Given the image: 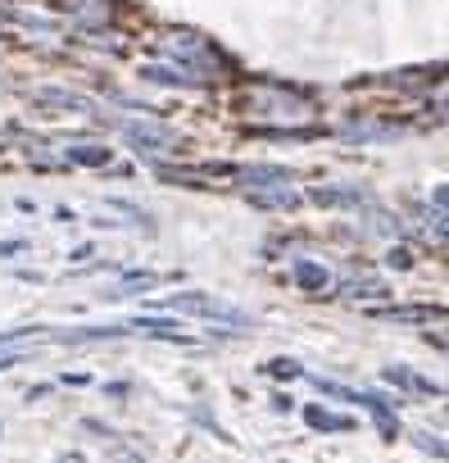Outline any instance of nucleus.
<instances>
[{"instance_id":"1","label":"nucleus","mask_w":449,"mask_h":463,"mask_svg":"<svg viewBox=\"0 0 449 463\" xmlns=\"http://www.w3.org/2000/svg\"><path fill=\"white\" fill-rule=\"evenodd\" d=\"M159 309H168V314H195V318H218V323H232V327L246 323L241 309H232L228 300H218V296H209V291H177V296H168Z\"/></svg>"},{"instance_id":"2","label":"nucleus","mask_w":449,"mask_h":463,"mask_svg":"<svg viewBox=\"0 0 449 463\" xmlns=\"http://www.w3.org/2000/svg\"><path fill=\"white\" fill-rule=\"evenodd\" d=\"M123 137H127L136 150H145V155H164V150H177V146H182L168 123H145V118H127V123H123Z\"/></svg>"},{"instance_id":"3","label":"nucleus","mask_w":449,"mask_h":463,"mask_svg":"<svg viewBox=\"0 0 449 463\" xmlns=\"http://www.w3.org/2000/svg\"><path fill=\"white\" fill-rule=\"evenodd\" d=\"M372 318H386V323H440L444 309L440 305H386V309H368Z\"/></svg>"},{"instance_id":"4","label":"nucleus","mask_w":449,"mask_h":463,"mask_svg":"<svg viewBox=\"0 0 449 463\" xmlns=\"http://www.w3.org/2000/svg\"><path fill=\"white\" fill-rule=\"evenodd\" d=\"M127 336H154V341H186V332H182V323H177V318H150V314L132 318V323H127Z\"/></svg>"},{"instance_id":"5","label":"nucleus","mask_w":449,"mask_h":463,"mask_svg":"<svg viewBox=\"0 0 449 463\" xmlns=\"http://www.w3.org/2000/svg\"><path fill=\"white\" fill-rule=\"evenodd\" d=\"M250 204H255V209H295V204H300V191H295L291 182L255 186V191H250Z\"/></svg>"},{"instance_id":"6","label":"nucleus","mask_w":449,"mask_h":463,"mask_svg":"<svg viewBox=\"0 0 449 463\" xmlns=\"http://www.w3.org/2000/svg\"><path fill=\"white\" fill-rule=\"evenodd\" d=\"M64 10H69L82 28H105V24H109V14H114L109 0H64Z\"/></svg>"},{"instance_id":"7","label":"nucleus","mask_w":449,"mask_h":463,"mask_svg":"<svg viewBox=\"0 0 449 463\" xmlns=\"http://www.w3.org/2000/svg\"><path fill=\"white\" fill-rule=\"evenodd\" d=\"M232 177H241L250 191H255V186H277V182H291V173H286L282 164H250V168H237Z\"/></svg>"},{"instance_id":"8","label":"nucleus","mask_w":449,"mask_h":463,"mask_svg":"<svg viewBox=\"0 0 449 463\" xmlns=\"http://www.w3.org/2000/svg\"><path fill=\"white\" fill-rule=\"evenodd\" d=\"M33 100H37V105H60V109H69V114H82V109H91V100H87V96L55 91V87H42V91H33Z\"/></svg>"},{"instance_id":"9","label":"nucleus","mask_w":449,"mask_h":463,"mask_svg":"<svg viewBox=\"0 0 449 463\" xmlns=\"http://www.w3.org/2000/svg\"><path fill=\"white\" fill-rule=\"evenodd\" d=\"M304 422H309L313 431H350V427H354L345 413H332V409H323V404H309V409H304Z\"/></svg>"},{"instance_id":"10","label":"nucleus","mask_w":449,"mask_h":463,"mask_svg":"<svg viewBox=\"0 0 449 463\" xmlns=\"http://www.w3.org/2000/svg\"><path fill=\"white\" fill-rule=\"evenodd\" d=\"M295 282H300L309 296H323V291L332 287L327 269H318V264H309V260H295Z\"/></svg>"},{"instance_id":"11","label":"nucleus","mask_w":449,"mask_h":463,"mask_svg":"<svg viewBox=\"0 0 449 463\" xmlns=\"http://www.w3.org/2000/svg\"><path fill=\"white\" fill-rule=\"evenodd\" d=\"M309 200L313 204H363V191H354V186H313Z\"/></svg>"},{"instance_id":"12","label":"nucleus","mask_w":449,"mask_h":463,"mask_svg":"<svg viewBox=\"0 0 449 463\" xmlns=\"http://www.w3.org/2000/svg\"><path fill=\"white\" fill-rule=\"evenodd\" d=\"M69 164L96 168V164H109V150H105V146H69Z\"/></svg>"},{"instance_id":"13","label":"nucleus","mask_w":449,"mask_h":463,"mask_svg":"<svg viewBox=\"0 0 449 463\" xmlns=\"http://www.w3.org/2000/svg\"><path fill=\"white\" fill-rule=\"evenodd\" d=\"M150 287H159V278H154V273H132V278H127V282H118L109 296L118 300V296H136V291H150Z\"/></svg>"},{"instance_id":"14","label":"nucleus","mask_w":449,"mask_h":463,"mask_svg":"<svg viewBox=\"0 0 449 463\" xmlns=\"http://www.w3.org/2000/svg\"><path fill=\"white\" fill-rule=\"evenodd\" d=\"M345 296H350V300H372V296H390V291H386V282H372V278H368V282H350Z\"/></svg>"},{"instance_id":"15","label":"nucleus","mask_w":449,"mask_h":463,"mask_svg":"<svg viewBox=\"0 0 449 463\" xmlns=\"http://www.w3.org/2000/svg\"><path fill=\"white\" fill-rule=\"evenodd\" d=\"M268 373H273V377H286V382H291V377H300L304 368H300L295 359H273V364H268Z\"/></svg>"},{"instance_id":"16","label":"nucleus","mask_w":449,"mask_h":463,"mask_svg":"<svg viewBox=\"0 0 449 463\" xmlns=\"http://www.w3.org/2000/svg\"><path fill=\"white\" fill-rule=\"evenodd\" d=\"M386 264H390V269H408V264H413V250H408V246H395V250L386 255Z\"/></svg>"},{"instance_id":"17","label":"nucleus","mask_w":449,"mask_h":463,"mask_svg":"<svg viewBox=\"0 0 449 463\" xmlns=\"http://www.w3.org/2000/svg\"><path fill=\"white\" fill-rule=\"evenodd\" d=\"M23 250H28V241H0V260H14Z\"/></svg>"},{"instance_id":"18","label":"nucleus","mask_w":449,"mask_h":463,"mask_svg":"<svg viewBox=\"0 0 449 463\" xmlns=\"http://www.w3.org/2000/svg\"><path fill=\"white\" fill-rule=\"evenodd\" d=\"M417 445H422L426 454H435V458L444 454V440H431V436H417Z\"/></svg>"}]
</instances>
